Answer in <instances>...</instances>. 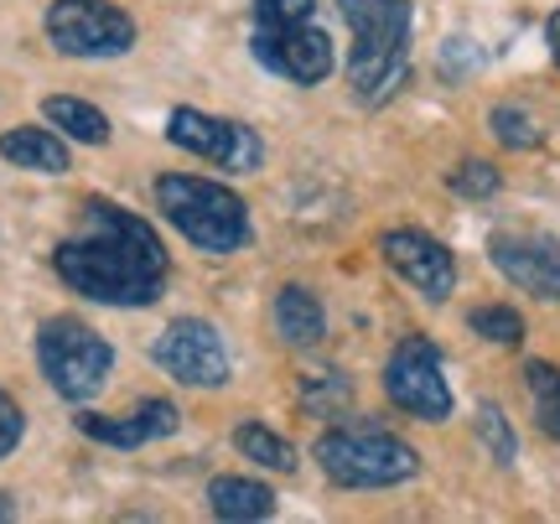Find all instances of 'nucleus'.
<instances>
[{
    "instance_id": "19",
    "label": "nucleus",
    "mask_w": 560,
    "mask_h": 524,
    "mask_svg": "<svg viewBox=\"0 0 560 524\" xmlns=\"http://www.w3.org/2000/svg\"><path fill=\"white\" fill-rule=\"evenodd\" d=\"M234 446H240L249 463L270 467V473H296V446L285 442L280 431L260 426V421H244L240 431H234Z\"/></svg>"
},
{
    "instance_id": "2",
    "label": "nucleus",
    "mask_w": 560,
    "mask_h": 524,
    "mask_svg": "<svg viewBox=\"0 0 560 524\" xmlns=\"http://www.w3.org/2000/svg\"><path fill=\"white\" fill-rule=\"evenodd\" d=\"M353 26L348 83L363 104H384L410 79V0H338Z\"/></svg>"
},
{
    "instance_id": "1",
    "label": "nucleus",
    "mask_w": 560,
    "mask_h": 524,
    "mask_svg": "<svg viewBox=\"0 0 560 524\" xmlns=\"http://www.w3.org/2000/svg\"><path fill=\"white\" fill-rule=\"evenodd\" d=\"M52 270L62 286L104 306H151L166 286V244L156 229L115 202H83V229L58 244Z\"/></svg>"
},
{
    "instance_id": "18",
    "label": "nucleus",
    "mask_w": 560,
    "mask_h": 524,
    "mask_svg": "<svg viewBox=\"0 0 560 524\" xmlns=\"http://www.w3.org/2000/svg\"><path fill=\"white\" fill-rule=\"evenodd\" d=\"M524 389L535 400V421L550 442H560V369L545 359H529L524 363Z\"/></svg>"
},
{
    "instance_id": "23",
    "label": "nucleus",
    "mask_w": 560,
    "mask_h": 524,
    "mask_svg": "<svg viewBox=\"0 0 560 524\" xmlns=\"http://www.w3.org/2000/svg\"><path fill=\"white\" fill-rule=\"evenodd\" d=\"M478 436H482V446H488L493 463L509 467L520 457V436H514V426H509V416H503L499 405H478Z\"/></svg>"
},
{
    "instance_id": "15",
    "label": "nucleus",
    "mask_w": 560,
    "mask_h": 524,
    "mask_svg": "<svg viewBox=\"0 0 560 524\" xmlns=\"http://www.w3.org/2000/svg\"><path fill=\"white\" fill-rule=\"evenodd\" d=\"M0 156L11 166H21V172H42V177L68 172V145H62L52 130H37V125L5 130V136H0Z\"/></svg>"
},
{
    "instance_id": "7",
    "label": "nucleus",
    "mask_w": 560,
    "mask_h": 524,
    "mask_svg": "<svg viewBox=\"0 0 560 524\" xmlns=\"http://www.w3.org/2000/svg\"><path fill=\"white\" fill-rule=\"evenodd\" d=\"M166 141L187 151V156H202V162L223 166V172H260L265 145L249 125L219 120V115H202L192 104H177L166 115Z\"/></svg>"
},
{
    "instance_id": "28",
    "label": "nucleus",
    "mask_w": 560,
    "mask_h": 524,
    "mask_svg": "<svg viewBox=\"0 0 560 524\" xmlns=\"http://www.w3.org/2000/svg\"><path fill=\"white\" fill-rule=\"evenodd\" d=\"M545 42H550V58H556V68H560V11L545 21Z\"/></svg>"
},
{
    "instance_id": "10",
    "label": "nucleus",
    "mask_w": 560,
    "mask_h": 524,
    "mask_svg": "<svg viewBox=\"0 0 560 524\" xmlns=\"http://www.w3.org/2000/svg\"><path fill=\"white\" fill-rule=\"evenodd\" d=\"M255 58L280 73V79L312 89L332 73V37L322 32L317 21H301V26H255Z\"/></svg>"
},
{
    "instance_id": "21",
    "label": "nucleus",
    "mask_w": 560,
    "mask_h": 524,
    "mask_svg": "<svg viewBox=\"0 0 560 524\" xmlns=\"http://www.w3.org/2000/svg\"><path fill=\"white\" fill-rule=\"evenodd\" d=\"M488 125H493V136H499L509 151H535V145L545 141L540 120H535L529 109H520V104H499V109L488 115Z\"/></svg>"
},
{
    "instance_id": "14",
    "label": "nucleus",
    "mask_w": 560,
    "mask_h": 524,
    "mask_svg": "<svg viewBox=\"0 0 560 524\" xmlns=\"http://www.w3.org/2000/svg\"><path fill=\"white\" fill-rule=\"evenodd\" d=\"M208 509L219 520L249 524V520H270L276 514V493L260 484V478H240V473H223L208 484Z\"/></svg>"
},
{
    "instance_id": "13",
    "label": "nucleus",
    "mask_w": 560,
    "mask_h": 524,
    "mask_svg": "<svg viewBox=\"0 0 560 524\" xmlns=\"http://www.w3.org/2000/svg\"><path fill=\"white\" fill-rule=\"evenodd\" d=\"M177 426H182V410L172 400H140L136 416H94V410H83L79 416V431L89 436V442L125 446V452L156 442V436H172Z\"/></svg>"
},
{
    "instance_id": "3",
    "label": "nucleus",
    "mask_w": 560,
    "mask_h": 524,
    "mask_svg": "<svg viewBox=\"0 0 560 524\" xmlns=\"http://www.w3.org/2000/svg\"><path fill=\"white\" fill-rule=\"evenodd\" d=\"M156 208L161 219L177 229L187 244H198L208 255H240L255 240L249 223V202L240 193H229L223 182L208 177H156Z\"/></svg>"
},
{
    "instance_id": "25",
    "label": "nucleus",
    "mask_w": 560,
    "mask_h": 524,
    "mask_svg": "<svg viewBox=\"0 0 560 524\" xmlns=\"http://www.w3.org/2000/svg\"><path fill=\"white\" fill-rule=\"evenodd\" d=\"M317 16V0H255V26H301Z\"/></svg>"
},
{
    "instance_id": "16",
    "label": "nucleus",
    "mask_w": 560,
    "mask_h": 524,
    "mask_svg": "<svg viewBox=\"0 0 560 524\" xmlns=\"http://www.w3.org/2000/svg\"><path fill=\"white\" fill-rule=\"evenodd\" d=\"M276 333H280V343H291V348L322 343L327 312H322V302L306 291V286H285L276 296Z\"/></svg>"
},
{
    "instance_id": "22",
    "label": "nucleus",
    "mask_w": 560,
    "mask_h": 524,
    "mask_svg": "<svg viewBox=\"0 0 560 524\" xmlns=\"http://www.w3.org/2000/svg\"><path fill=\"white\" fill-rule=\"evenodd\" d=\"M467 327H472L478 338H488V343H499V348H520L524 343V317L514 312V306H472Z\"/></svg>"
},
{
    "instance_id": "20",
    "label": "nucleus",
    "mask_w": 560,
    "mask_h": 524,
    "mask_svg": "<svg viewBox=\"0 0 560 524\" xmlns=\"http://www.w3.org/2000/svg\"><path fill=\"white\" fill-rule=\"evenodd\" d=\"M348 400H353V384L342 369H317L301 380V410H312V416H338L348 410Z\"/></svg>"
},
{
    "instance_id": "12",
    "label": "nucleus",
    "mask_w": 560,
    "mask_h": 524,
    "mask_svg": "<svg viewBox=\"0 0 560 524\" xmlns=\"http://www.w3.org/2000/svg\"><path fill=\"white\" fill-rule=\"evenodd\" d=\"M488 255L509 281L540 296V302H560V244L545 234H493Z\"/></svg>"
},
{
    "instance_id": "8",
    "label": "nucleus",
    "mask_w": 560,
    "mask_h": 524,
    "mask_svg": "<svg viewBox=\"0 0 560 524\" xmlns=\"http://www.w3.org/2000/svg\"><path fill=\"white\" fill-rule=\"evenodd\" d=\"M384 389L416 421H446L452 416V384L441 374V353L431 338H405L384 363Z\"/></svg>"
},
{
    "instance_id": "17",
    "label": "nucleus",
    "mask_w": 560,
    "mask_h": 524,
    "mask_svg": "<svg viewBox=\"0 0 560 524\" xmlns=\"http://www.w3.org/2000/svg\"><path fill=\"white\" fill-rule=\"evenodd\" d=\"M42 115H47V125H58L62 136H73V141H83V145L109 141V120H104V109H94V104H83V100L52 94V100L42 104Z\"/></svg>"
},
{
    "instance_id": "26",
    "label": "nucleus",
    "mask_w": 560,
    "mask_h": 524,
    "mask_svg": "<svg viewBox=\"0 0 560 524\" xmlns=\"http://www.w3.org/2000/svg\"><path fill=\"white\" fill-rule=\"evenodd\" d=\"M478 62H482V53L472 47V37H452L446 47H441V73H446L452 83L467 79V73L478 68Z\"/></svg>"
},
{
    "instance_id": "24",
    "label": "nucleus",
    "mask_w": 560,
    "mask_h": 524,
    "mask_svg": "<svg viewBox=\"0 0 560 524\" xmlns=\"http://www.w3.org/2000/svg\"><path fill=\"white\" fill-rule=\"evenodd\" d=\"M446 187H452L457 198L488 202V198H493V193L503 187V177H499V166H488V162H478V156H472V162H462L457 172L446 177Z\"/></svg>"
},
{
    "instance_id": "27",
    "label": "nucleus",
    "mask_w": 560,
    "mask_h": 524,
    "mask_svg": "<svg viewBox=\"0 0 560 524\" xmlns=\"http://www.w3.org/2000/svg\"><path fill=\"white\" fill-rule=\"evenodd\" d=\"M21 431H26V416H21V405L0 389V457H11L21 446Z\"/></svg>"
},
{
    "instance_id": "29",
    "label": "nucleus",
    "mask_w": 560,
    "mask_h": 524,
    "mask_svg": "<svg viewBox=\"0 0 560 524\" xmlns=\"http://www.w3.org/2000/svg\"><path fill=\"white\" fill-rule=\"evenodd\" d=\"M0 520H16V504H11L5 493H0Z\"/></svg>"
},
{
    "instance_id": "11",
    "label": "nucleus",
    "mask_w": 560,
    "mask_h": 524,
    "mask_svg": "<svg viewBox=\"0 0 560 524\" xmlns=\"http://www.w3.org/2000/svg\"><path fill=\"white\" fill-rule=\"evenodd\" d=\"M380 249H384V260H389V270L416 286L425 302H446L457 291V260L431 234H420V229H389L380 240Z\"/></svg>"
},
{
    "instance_id": "4",
    "label": "nucleus",
    "mask_w": 560,
    "mask_h": 524,
    "mask_svg": "<svg viewBox=\"0 0 560 524\" xmlns=\"http://www.w3.org/2000/svg\"><path fill=\"white\" fill-rule=\"evenodd\" d=\"M317 463L338 488H395L420 473L416 446L380 426H338L317 436Z\"/></svg>"
},
{
    "instance_id": "5",
    "label": "nucleus",
    "mask_w": 560,
    "mask_h": 524,
    "mask_svg": "<svg viewBox=\"0 0 560 524\" xmlns=\"http://www.w3.org/2000/svg\"><path fill=\"white\" fill-rule=\"evenodd\" d=\"M37 363L62 400L83 405L104 389L109 369H115V348L104 343L89 323H79V317H52L37 333Z\"/></svg>"
},
{
    "instance_id": "9",
    "label": "nucleus",
    "mask_w": 560,
    "mask_h": 524,
    "mask_svg": "<svg viewBox=\"0 0 560 524\" xmlns=\"http://www.w3.org/2000/svg\"><path fill=\"white\" fill-rule=\"evenodd\" d=\"M151 359L177 384H192V389H219L229 380V353H223L219 333L208 323H192V317L166 327L156 343H151Z\"/></svg>"
},
{
    "instance_id": "6",
    "label": "nucleus",
    "mask_w": 560,
    "mask_h": 524,
    "mask_svg": "<svg viewBox=\"0 0 560 524\" xmlns=\"http://www.w3.org/2000/svg\"><path fill=\"white\" fill-rule=\"evenodd\" d=\"M47 37L68 58H125L136 47V21L115 0H52Z\"/></svg>"
}]
</instances>
